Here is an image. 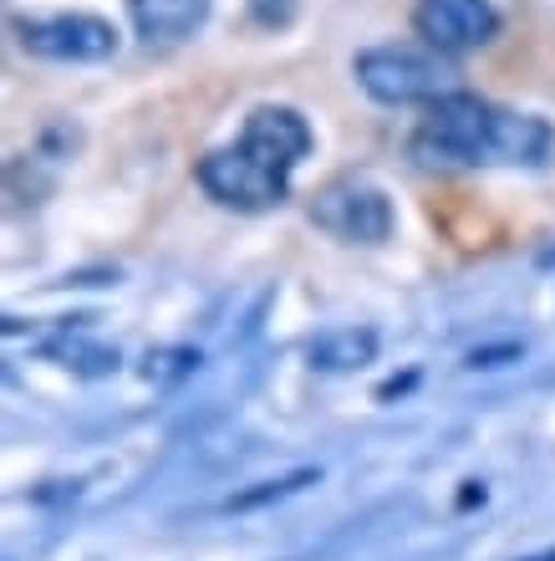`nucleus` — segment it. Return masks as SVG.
<instances>
[{"label": "nucleus", "mask_w": 555, "mask_h": 561, "mask_svg": "<svg viewBox=\"0 0 555 561\" xmlns=\"http://www.w3.org/2000/svg\"><path fill=\"white\" fill-rule=\"evenodd\" d=\"M413 153L424 163H453V169H479V163H545L551 128L541 118H520L505 107L484 103L474 92H449L428 103Z\"/></svg>", "instance_id": "obj_1"}, {"label": "nucleus", "mask_w": 555, "mask_h": 561, "mask_svg": "<svg viewBox=\"0 0 555 561\" xmlns=\"http://www.w3.org/2000/svg\"><path fill=\"white\" fill-rule=\"evenodd\" d=\"M351 72L362 82L367 98H378L388 107H413V103H439L453 88L449 51L433 46H367L351 61Z\"/></svg>", "instance_id": "obj_2"}, {"label": "nucleus", "mask_w": 555, "mask_h": 561, "mask_svg": "<svg viewBox=\"0 0 555 561\" xmlns=\"http://www.w3.org/2000/svg\"><path fill=\"white\" fill-rule=\"evenodd\" d=\"M311 220L347 245H382L393 236V205L367 179H336L311 199Z\"/></svg>", "instance_id": "obj_3"}, {"label": "nucleus", "mask_w": 555, "mask_h": 561, "mask_svg": "<svg viewBox=\"0 0 555 561\" xmlns=\"http://www.w3.org/2000/svg\"><path fill=\"white\" fill-rule=\"evenodd\" d=\"M15 36L26 51L46 61H103L117 51V26L92 11H61V15H21Z\"/></svg>", "instance_id": "obj_4"}, {"label": "nucleus", "mask_w": 555, "mask_h": 561, "mask_svg": "<svg viewBox=\"0 0 555 561\" xmlns=\"http://www.w3.org/2000/svg\"><path fill=\"white\" fill-rule=\"evenodd\" d=\"M199 190H205L215 205L255 215V209L280 205V199L291 194V179L270 174V169L250 159L240 144H230V148H215V153L199 159Z\"/></svg>", "instance_id": "obj_5"}, {"label": "nucleus", "mask_w": 555, "mask_h": 561, "mask_svg": "<svg viewBox=\"0 0 555 561\" xmlns=\"http://www.w3.org/2000/svg\"><path fill=\"white\" fill-rule=\"evenodd\" d=\"M413 26L424 36V46L433 51H469V46L495 42L499 31V11L489 0H418Z\"/></svg>", "instance_id": "obj_6"}, {"label": "nucleus", "mask_w": 555, "mask_h": 561, "mask_svg": "<svg viewBox=\"0 0 555 561\" xmlns=\"http://www.w3.org/2000/svg\"><path fill=\"white\" fill-rule=\"evenodd\" d=\"M132 5V26L148 46H174L184 36L205 26L209 0H128Z\"/></svg>", "instance_id": "obj_7"}, {"label": "nucleus", "mask_w": 555, "mask_h": 561, "mask_svg": "<svg viewBox=\"0 0 555 561\" xmlns=\"http://www.w3.org/2000/svg\"><path fill=\"white\" fill-rule=\"evenodd\" d=\"M372 347H378L372 332H336V337H322L311 347V363L316 368H357L372 357Z\"/></svg>", "instance_id": "obj_8"}]
</instances>
